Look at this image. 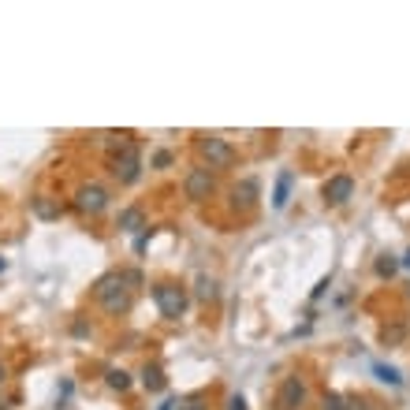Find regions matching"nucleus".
Masks as SVG:
<instances>
[{
	"instance_id": "1",
	"label": "nucleus",
	"mask_w": 410,
	"mask_h": 410,
	"mask_svg": "<svg viewBox=\"0 0 410 410\" xmlns=\"http://www.w3.org/2000/svg\"><path fill=\"white\" fill-rule=\"evenodd\" d=\"M135 280H138L135 272H109V276H101V280H97L94 295H97V302L105 306L112 317L127 314L131 310V287L127 284H135Z\"/></svg>"
},
{
	"instance_id": "2",
	"label": "nucleus",
	"mask_w": 410,
	"mask_h": 410,
	"mask_svg": "<svg viewBox=\"0 0 410 410\" xmlns=\"http://www.w3.org/2000/svg\"><path fill=\"white\" fill-rule=\"evenodd\" d=\"M153 302H157L160 317L179 321L187 314V306H190V295H187V287H179V284H157L153 287Z\"/></svg>"
},
{
	"instance_id": "3",
	"label": "nucleus",
	"mask_w": 410,
	"mask_h": 410,
	"mask_svg": "<svg viewBox=\"0 0 410 410\" xmlns=\"http://www.w3.org/2000/svg\"><path fill=\"white\" fill-rule=\"evenodd\" d=\"M198 153L209 168H231L236 165V150H231V142L221 138V135H198Z\"/></svg>"
},
{
	"instance_id": "4",
	"label": "nucleus",
	"mask_w": 410,
	"mask_h": 410,
	"mask_svg": "<svg viewBox=\"0 0 410 410\" xmlns=\"http://www.w3.org/2000/svg\"><path fill=\"white\" fill-rule=\"evenodd\" d=\"M112 175L120 183H135L138 175H142V153H138V145L131 142V138L112 153Z\"/></svg>"
},
{
	"instance_id": "5",
	"label": "nucleus",
	"mask_w": 410,
	"mask_h": 410,
	"mask_svg": "<svg viewBox=\"0 0 410 410\" xmlns=\"http://www.w3.org/2000/svg\"><path fill=\"white\" fill-rule=\"evenodd\" d=\"M310 392H306V380L302 377H284L280 388L272 395V410H302Z\"/></svg>"
},
{
	"instance_id": "6",
	"label": "nucleus",
	"mask_w": 410,
	"mask_h": 410,
	"mask_svg": "<svg viewBox=\"0 0 410 410\" xmlns=\"http://www.w3.org/2000/svg\"><path fill=\"white\" fill-rule=\"evenodd\" d=\"M216 190V175L209 168H190L187 172V179H183V194L190 201H205Z\"/></svg>"
},
{
	"instance_id": "7",
	"label": "nucleus",
	"mask_w": 410,
	"mask_h": 410,
	"mask_svg": "<svg viewBox=\"0 0 410 410\" xmlns=\"http://www.w3.org/2000/svg\"><path fill=\"white\" fill-rule=\"evenodd\" d=\"M75 205H79V213L97 216V213H105V209H109V190L101 187V183H86V187H79Z\"/></svg>"
},
{
	"instance_id": "8",
	"label": "nucleus",
	"mask_w": 410,
	"mask_h": 410,
	"mask_svg": "<svg viewBox=\"0 0 410 410\" xmlns=\"http://www.w3.org/2000/svg\"><path fill=\"white\" fill-rule=\"evenodd\" d=\"M350 194H355V179H350V175H332L325 183V201L328 205H343Z\"/></svg>"
},
{
	"instance_id": "9",
	"label": "nucleus",
	"mask_w": 410,
	"mask_h": 410,
	"mask_svg": "<svg viewBox=\"0 0 410 410\" xmlns=\"http://www.w3.org/2000/svg\"><path fill=\"white\" fill-rule=\"evenodd\" d=\"M231 198H236V205H243V209H254V201H257V183H254V179H243L236 190H231Z\"/></svg>"
},
{
	"instance_id": "10",
	"label": "nucleus",
	"mask_w": 410,
	"mask_h": 410,
	"mask_svg": "<svg viewBox=\"0 0 410 410\" xmlns=\"http://www.w3.org/2000/svg\"><path fill=\"white\" fill-rule=\"evenodd\" d=\"M145 224V213L138 209V205H131V209L120 213V231H127V236H135V231H142Z\"/></svg>"
},
{
	"instance_id": "11",
	"label": "nucleus",
	"mask_w": 410,
	"mask_h": 410,
	"mask_svg": "<svg viewBox=\"0 0 410 410\" xmlns=\"http://www.w3.org/2000/svg\"><path fill=\"white\" fill-rule=\"evenodd\" d=\"M291 183H295V175L291 172H280V179H276V190H272V209H284L287 198H291Z\"/></svg>"
},
{
	"instance_id": "12",
	"label": "nucleus",
	"mask_w": 410,
	"mask_h": 410,
	"mask_svg": "<svg viewBox=\"0 0 410 410\" xmlns=\"http://www.w3.org/2000/svg\"><path fill=\"white\" fill-rule=\"evenodd\" d=\"M142 384L150 388V392H165V384H168V380H165V370H160L157 362L145 365V370H142Z\"/></svg>"
},
{
	"instance_id": "13",
	"label": "nucleus",
	"mask_w": 410,
	"mask_h": 410,
	"mask_svg": "<svg viewBox=\"0 0 410 410\" xmlns=\"http://www.w3.org/2000/svg\"><path fill=\"white\" fill-rule=\"evenodd\" d=\"M406 325H388L384 332H380V343H384V347H395V343H403L406 340Z\"/></svg>"
},
{
	"instance_id": "14",
	"label": "nucleus",
	"mask_w": 410,
	"mask_h": 410,
	"mask_svg": "<svg viewBox=\"0 0 410 410\" xmlns=\"http://www.w3.org/2000/svg\"><path fill=\"white\" fill-rule=\"evenodd\" d=\"M34 213L41 216V221H52V216H60V205H52L45 194H41V198H34Z\"/></svg>"
},
{
	"instance_id": "15",
	"label": "nucleus",
	"mask_w": 410,
	"mask_h": 410,
	"mask_svg": "<svg viewBox=\"0 0 410 410\" xmlns=\"http://www.w3.org/2000/svg\"><path fill=\"white\" fill-rule=\"evenodd\" d=\"M105 380H109V388H112V392H127V388H131V377H127L123 370H109Z\"/></svg>"
},
{
	"instance_id": "16",
	"label": "nucleus",
	"mask_w": 410,
	"mask_h": 410,
	"mask_svg": "<svg viewBox=\"0 0 410 410\" xmlns=\"http://www.w3.org/2000/svg\"><path fill=\"white\" fill-rule=\"evenodd\" d=\"M198 299L201 302H213L216 299V280H213V276H198Z\"/></svg>"
},
{
	"instance_id": "17",
	"label": "nucleus",
	"mask_w": 410,
	"mask_h": 410,
	"mask_svg": "<svg viewBox=\"0 0 410 410\" xmlns=\"http://www.w3.org/2000/svg\"><path fill=\"white\" fill-rule=\"evenodd\" d=\"M321 410H347V399L340 392H325L321 395Z\"/></svg>"
},
{
	"instance_id": "18",
	"label": "nucleus",
	"mask_w": 410,
	"mask_h": 410,
	"mask_svg": "<svg viewBox=\"0 0 410 410\" xmlns=\"http://www.w3.org/2000/svg\"><path fill=\"white\" fill-rule=\"evenodd\" d=\"M373 373H377L380 380H388V384H395V388L403 384V377H399V370H392V365H380V362H377V365H373Z\"/></svg>"
},
{
	"instance_id": "19",
	"label": "nucleus",
	"mask_w": 410,
	"mask_h": 410,
	"mask_svg": "<svg viewBox=\"0 0 410 410\" xmlns=\"http://www.w3.org/2000/svg\"><path fill=\"white\" fill-rule=\"evenodd\" d=\"M175 410H209V406H205V399H201V395H187V399H179V403H175Z\"/></svg>"
},
{
	"instance_id": "20",
	"label": "nucleus",
	"mask_w": 410,
	"mask_h": 410,
	"mask_svg": "<svg viewBox=\"0 0 410 410\" xmlns=\"http://www.w3.org/2000/svg\"><path fill=\"white\" fill-rule=\"evenodd\" d=\"M395 269H399V261H395L392 254H384V257L377 261V276H392Z\"/></svg>"
},
{
	"instance_id": "21",
	"label": "nucleus",
	"mask_w": 410,
	"mask_h": 410,
	"mask_svg": "<svg viewBox=\"0 0 410 410\" xmlns=\"http://www.w3.org/2000/svg\"><path fill=\"white\" fill-rule=\"evenodd\" d=\"M347 410H373L370 399H347Z\"/></svg>"
},
{
	"instance_id": "22",
	"label": "nucleus",
	"mask_w": 410,
	"mask_h": 410,
	"mask_svg": "<svg viewBox=\"0 0 410 410\" xmlns=\"http://www.w3.org/2000/svg\"><path fill=\"white\" fill-rule=\"evenodd\" d=\"M153 165H157V168H168V165H172V153H168V150H160V153L153 157Z\"/></svg>"
},
{
	"instance_id": "23",
	"label": "nucleus",
	"mask_w": 410,
	"mask_h": 410,
	"mask_svg": "<svg viewBox=\"0 0 410 410\" xmlns=\"http://www.w3.org/2000/svg\"><path fill=\"white\" fill-rule=\"evenodd\" d=\"M228 410H246V399H243V395H231V399H228Z\"/></svg>"
},
{
	"instance_id": "24",
	"label": "nucleus",
	"mask_w": 410,
	"mask_h": 410,
	"mask_svg": "<svg viewBox=\"0 0 410 410\" xmlns=\"http://www.w3.org/2000/svg\"><path fill=\"white\" fill-rule=\"evenodd\" d=\"M403 269H410V250L403 254Z\"/></svg>"
},
{
	"instance_id": "25",
	"label": "nucleus",
	"mask_w": 410,
	"mask_h": 410,
	"mask_svg": "<svg viewBox=\"0 0 410 410\" xmlns=\"http://www.w3.org/2000/svg\"><path fill=\"white\" fill-rule=\"evenodd\" d=\"M8 269V257H0V272H4Z\"/></svg>"
},
{
	"instance_id": "26",
	"label": "nucleus",
	"mask_w": 410,
	"mask_h": 410,
	"mask_svg": "<svg viewBox=\"0 0 410 410\" xmlns=\"http://www.w3.org/2000/svg\"><path fill=\"white\" fill-rule=\"evenodd\" d=\"M0 384H4V365H0Z\"/></svg>"
}]
</instances>
